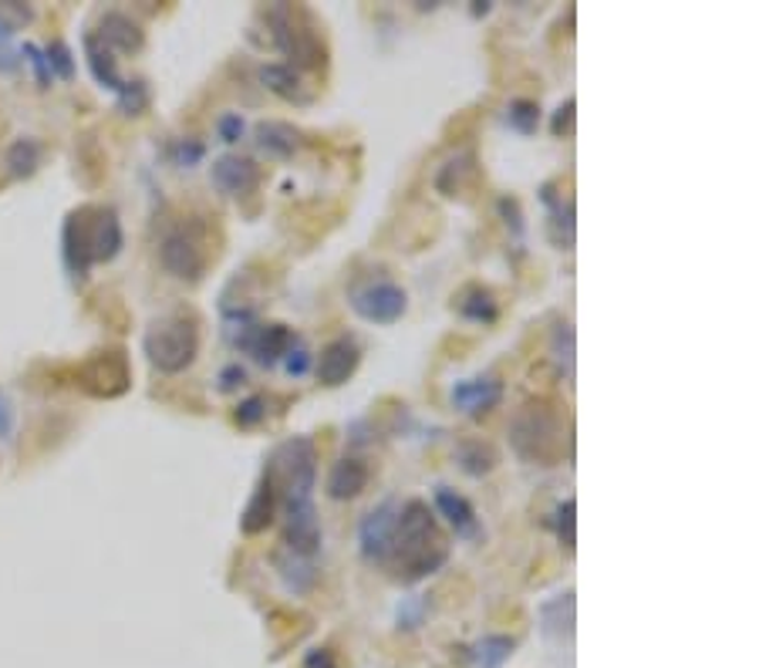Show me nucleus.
Instances as JSON below:
<instances>
[{
  "label": "nucleus",
  "instance_id": "2eb2a0df",
  "mask_svg": "<svg viewBox=\"0 0 759 668\" xmlns=\"http://www.w3.org/2000/svg\"><path fill=\"white\" fill-rule=\"evenodd\" d=\"M395 513H398V503L395 500H385L382 507H375L362 527H359V541H362V557L369 564H382V554L388 547V533H392V523H395Z\"/></svg>",
  "mask_w": 759,
  "mask_h": 668
},
{
  "label": "nucleus",
  "instance_id": "c9c22d12",
  "mask_svg": "<svg viewBox=\"0 0 759 668\" xmlns=\"http://www.w3.org/2000/svg\"><path fill=\"white\" fill-rule=\"evenodd\" d=\"M21 65V48H14V27L0 18V71H14Z\"/></svg>",
  "mask_w": 759,
  "mask_h": 668
},
{
  "label": "nucleus",
  "instance_id": "20e7f679",
  "mask_svg": "<svg viewBox=\"0 0 759 668\" xmlns=\"http://www.w3.org/2000/svg\"><path fill=\"white\" fill-rule=\"evenodd\" d=\"M267 27H271V37L277 44V52L291 61L287 68L294 71H325L328 65V44L321 27L315 24L304 8H291V4H274L271 11L263 14Z\"/></svg>",
  "mask_w": 759,
  "mask_h": 668
},
{
  "label": "nucleus",
  "instance_id": "ddd939ff",
  "mask_svg": "<svg viewBox=\"0 0 759 668\" xmlns=\"http://www.w3.org/2000/svg\"><path fill=\"white\" fill-rule=\"evenodd\" d=\"M359 362H362L359 341H354V338H335L318 359V382L328 385V388H338L354 372H359Z\"/></svg>",
  "mask_w": 759,
  "mask_h": 668
},
{
  "label": "nucleus",
  "instance_id": "aec40b11",
  "mask_svg": "<svg viewBox=\"0 0 759 668\" xmlns=\"http://www.w3.org/2000/svg\"><path fill=\"white\" fill-rule=\"evenodd\" d=\"M253 143H257V149L267 152V156L291 159V156L301 149V132H297L294 125H287V122L271 118V122H260V125H257Z\"/></svg>",
  "mask_w": 759,
  "mask_h": 668
},
{
  "label": "nucleus",
  "instance_id": "f3484780",
  "mask_svg": "<svg viewBox=\"0 0 759 668\" xmlns=\"http://www.w3.org/2000/svg\"><path fill=\"white\" fill-rule=\"evenodd\" d=\"M369 476H372V469L365 460H359V456L338 460L328 473V497L331 500H354L369 486Z\"/></svg>",
  "mask_w": 759,
  "mask_h": 668
},
{
  "label": "nucleus",
  "instance_id": "c756f323",
  "mask_svg": "<svg viewBox=\"0 0 759 668\" xmlns=\"http://www.w3.org/2000/svg\"><path fill=\"white\" fill-rule=\"evenodd\" d=\"M8 166H11V176H18V180H27V176H34L37 166H41V143L18 139L8 149Z\"/></svg>",
  "mask_w": 759,
  "mask_h": 668
},
{
  "label": "nucleus",
  "instance_id": "7c9ffc66",
  "mask_svg": "<svg viewBox=\"0 0 759 668\" xmlns=\"http://www.w3.org/2000/svg\"><path fill=\"white\" fill-rule=\"evenodd\" d=\"M507 122L510 128H517L520 136H533L541 125V105L533 102V99H517L510 109H507Z\"/></svg>",
  "mask_w": 759,
  "mask_h": 668
},
{
  "label": "nucleus",
  "instance_id": "4c0bfd02",
  "mask_svg": "<svg viewBox=\"0 0 759 668\" xmlns=\"http://www.w3.org/2000/svg\"><path fill=\"white\" fill-rule=\"evenodd\" d=\"M169 156H172V162H175V166L193 169V166L206 156V146H203V143H196V139H180V143H172Z\"/></svg>",
  "mask_w": 759,
  "mask_h": 668
},
{
  "label": "nucleus",
  "instance_id": "79ce46f5",
  "mask_svg": "<svg viewBox=\"0 0 759 668\" xmlns=\"http://www.w3.org/2000/svg\"><path fill=\"white\" fill-rule=\"evenodd\" d=\"M500 213H503V219H507V227L513 230V237L520 240V237H523V216H520V203H517V200H510V196H503V200H500Z\"/></svg>",
  "mask_w": 759,
  "mask_h": 668
},
{
  "label": "nucleus",
  "instance_id": "a18cd8bd",
  "mask_svg": "<svg viewBox=\"0 0 759 668\" xmlns=\"http://www.w3.org/2000/svg\"><path fill=\"white\" fill-rule=\"evenodd\" d=\"M570 122H574V99H567V102L557 109V115H554V122H551V132H554V136H564V132L570 128Z\"/></svg>",
  "mask_w": 759,
  "mask_h": 668
},
{
  "label": "nucleus",
  "instance_id": "37998d69",
  "mask_svg": "<svg viewBox=\"0 0 759 668\" xmlns=\"http://www.w3.org/2000/svg\"><path fill=\"white\" fill-rule=\"evenodd\" d=\"M247 382V372L240 365H227L219 372V392H237Z\"/></svg>",
  "mask_w": 759,
  "mask_h": 668
},
{
  "label": "nucleus",
  "instance_id": "c85d7f7f",
  "mask_svg": "<svg viewBox=\"0 0 759 668\" xmlns=\"http://www.w3.org/2000/svg\"><path fill=\"white\" fill-rule=\"evenodd\" d=\"M473 162H476V159H473L469 152H463V156H456V159L445 162V166H442V172H439V180H435L439 193L456 196V193L463 190V183L473 176Z\"/></svg>",
  "mask_w": 759,
  "mask_h": 668
},
{
  "label": "nucleus",
  "instance_id": "e433bc0d",
  "mask_svg": "<svg viewBox=\"0 0 759 668\" xmlns=\"http://www.w3.org/2000/svg\"><path fill=\"white\" fill-rule=\"evenodd\" d=\"M234 419H237V426H243V429H253V426H260V422L267 419V398H260V395H250L247 403H240V406H237Z\"/></svg>",
  "mask_w": 759,
  "mask_h": 668
},
{
  "label": "nucleus",
  "instance_id": "a19ab883",
  "mask_svg": "<svg viewBox=\"0 0 759 668\" xmlns=\"http://www.w3.org/2000/svg\"><path fill=\"white\" fill-rule=\"evenodd\" d=\"M426 618V598H412V601H401L398 608V629H419Z\"/></svg>",
  "mask_w": 759,
  "mask_h": 668
},
{
  "label": "nucleus",
  "instance_id": "9d476101",
  "mask_svg": "<svg viewBox=\"0 0 759 668\" xmlns=\"http://www.w3.org/2000/svg\"><path fill=\"white\" fill-rule=\"evenodd\" d=\"M284 517H287V530H284L287 554L310 561L321 551V523L315 503H291L284 507Z\"/></svg>",
  "mask_w": 759,
  "mask_h": 668
},
{
  "label": "nucleus",
  "instance_id": "f704fd0d",
  "mask_svg": "<svg viewBox=\"0 0 759 668\" xmlns=\"http://www.w3.org/2000/svg\"><path fill=\"white\" fill-rule=\"evenodd\" d=\"M21 58H27V61H31L34 78H37V88H52L55 75H52V68H48V58H44V48H37L34 41H27L24 48H21Z\"/></svg>",
  "mask_w": 759,
  "mask_h": 668
},
{
  "label": "nucleus",
  "instance_id": "58836bf2",
  "mask_svg": "<svg viewBox=\"0 0 759 668\" xmlns=\"http://www.w3.org/2000/svg\"><path fill=\"white\" fill-rule=\"evenodd\" d=\"M284 372L291 378H304L310 372V351L304 348V341H294L291 351L284 354Z\"/></svg>",
  "mask_w": 759,
  "mask_h": 668
},
{
  "label": "nucleus",
  "instance_id": "dca6fc26",
  "mask_svg": "<svg viewBox=\"0 0 759 668\" xmlns=\"http://www.w3.org/2000/svg\"><path fill=\"white\" fill-rule=\"evenodd\" d=\"M274 517H277V489H274L271 476L263 473L260 483H257V489H253L250 503L240 513V530L247 533V537H253V533H263L267 527H271Z\"/></svg>",
  "mask_w": 759,
  "mask_h": 668
},
{
  "label": "nucleus",
  "instance_id": "49530a36",
  "mask_svg": "<svg viewBox=\"0 0 759 668\" xmlns=\"http://www.w3.org/2000/svg\"><path fill=\"white\" fill-rule=\"evenodd\" d=\"M304 668H338L335 652L331 648H315V652L304 658Z\"/></svg>",
  "mask_w": 759,
  "mask_h": 668
},
{
  "label": "nucleus",
  "instance_id": "9b49d317",
  "mask_svg": "<svg viewBox=\"0 0 759 668\" xmlns=\"http://www.w3.org/2000/svg\"><path fill=\"white\" fill-rule=\"evenodd\" d=\"M209 180L219 193H227V196H247L260 186V166L247 156H219L213 159L209 166Z\"/></svg>",
  "mask_w": 759,
  "mask_h": 668
},
{
  "label": "nucleus",
  "instance_id": "6e6552de",
  "mask_svg": "<svg viewBox=\"0 0 759 668\" xmlns=\"http://www.w3.org/2000/svg\"><path fill=\"white\" fill-rule=\"evenodd\" d=\"M75 378H78V388L92 398H118L132 385V369H128L125 351L112 348V351H95L92 359L78 369Z\"/></svg>",
  "mask_w": 759,
  "mask_h": 668
},
{
  "label": "nucleus",
  "instance_id": "2f4dec72",
  "mask_svg": "<svg viewBox=\"0 0 759 668\" xmlns=\"http://www.w3.org/2000/svg\"><path fill=\"white\" fill-rule=\"evenodd\" d=\"M577 517V503L574 500H564L557 510H554V530H557V541L567 554H574V544H577V533H574V520Z\"/></svg>",
  "mask_w": 759,
  "mask_h": 668
},
{
  "label": "nucleus",
  "instance_id": "f8f14e48",
  "mask_svg": "<svg viewBox=\"0 0 759 668\" xmlns=\"http://www.w3.org/2000/svg\"><path fill=\"white\" fill-rule=\"evenodd\" d=\"M500 403H503V382L494 375H479V378H466L453 385V406L469 419L489 416Z\"/></svg>",
  "mask_w": 759,
  "mask_h": 668
},
{
  "label": "nucleus",
  "instance_id": "a878e982",
  "mask_svg": "<svg viewBox=\"0 0 759 668\" xmlns=\"http://www.w3.org/2000/svg\"><path fill=\"white\" fill-rule=\"evenodd\" d=\"M456 463H460V469L466 473V476H489L497 469V450L489 442H479V439H473V442H463L460 450H456Z\"/></svg>",
  "mask_w": 759,
  "mask_h": 668
},
{
  "label": "nucleus",
  "instance_id": "c03bdc74",
  "mask_svg": "<svg viewBox=\"0 0 759 668\" xmlns=\"http://www.w3.org/2000/svg\"><path fill=\"white\" fill-rule=\"evenodd\" d=\"M11 432H14V406L4 395V388H0V439H11Z\"/></svg>",
  "mask_w": 759,
  "mask_h": 668
},
{
  "label": "nucleus",
  "instance_id": "412c9836",
  "mask_svg": "<svg viewBox=\"0 0 759 668\" xmlns=\"http://www.w3.org/2000/svg\"><path fill=\"white\" fill-rule=\"evenodd\" d=\"M537 618H541V632H544L551 642L570 638V635H574V591L544 601V604L537 608Z\"/></svg>",
  "mask_w": 759,
  "mask_h": 668
},
{
  "label": "nucleus",
  "instance_id": "6ab92c4d",
  "mask_svg": "<svg viewBox=\"0 0 759 668\" xmlns=\"http://www.w3.org/2000/svg\"><path fill=\"white\" fill-rule=\"evenodd\" d=\"M84 61H88V71H92V78L102 88H109V92L122 95L125 88H128V81L118 75V65H115L112 52L105 48V44L95 34H84Z\"/></svg>",
  "mask_w": 759,
  "mask_h": 668
},
{
  "label": "nucleus",
  "instance_id": "423d86ee",
  "mask_svg": "<svg viewBox=\"0 0 759 668\" xmlns=\"http://www.w3.org/2000/svg\"><path fill=\"white\" fill-rule=\"evenodd\" d=\"M267 476H271L277 500L284 497V507L291 503H310V489H315L318 479V450L315 442L294 435L287 442H281L277 450L267 460Z\"/></svg>",
  "mask_w": 759,
  "mask_h": 668
},
{
  "label": "nucleus",
  "instance_id": "f03ea898",
  "mask_svg": "<svg viewBox=\"0 0 759 668\" xmlns=\"http://www.w3.org/2000/svg\"><path fill=\"white\" fill-rule=\"evenodd\" d=\"M125 234L122 219L112 206H78L68 213L61 230V253L75 284L88 281L95 263H109L122 253Z\"/></svg>",
  "mask_w": 759,
  "mask_h": 668
},
{
  "label": "nucleus",
  "instance_id": "5701e85b",
  "mask_svg": "<svg viewBox=\"0 0 759 668\" xmlns=\"http://www.w3.org/2000/svg\"><path fill=\"white\" fill-rule=\"evenodd\" d=\"M260 81H263L267 92L281 95L284 102H294V105H307L310 102V92H304L297 71H291L287 65H263L260 68Z\"/></svg>",
  "mask_w": 759,
  "mask_h": 668
},
{
  "label": "nucleus",
  "instance_id": "ea45409f",
  "mask_svg": "<svg viewBox=\"0 0 759 668\" xmlns=\"http://www.w3.org/2000/svg\"><path fill=\"white\" fill-rule=\"evenodd\" d=\"M216 132H219V139L223 143H240L243 139V132H247V122H243V115H237V112H227V115H219V122H216Z\"/></svg>",
  "mask_w": 759,
  "mask_h": 668
},
{
  "label": "nucleus",
  "instance_id": "a211bd4d",
  "mask_svg": "<svg viewBox=\"0 0 759 668\" xmlns=\"http://www.w3.org/2000/svg\"><path fill=\"white\" fill-rule=\"evenodd\" d=\"M435 507L445 520H450V527L460 533V537H466V541L479 537L476 507L463 494H456V489H450V486H435Z\"/></svg>",
  "mask_w": 759,
  "mask_h": 668
},
{
  "label": "nucleus",
  "instance_id": "7ed1b4c3",
  "mask_svg": "<svg viewBox=\"0 0 759 668\" xmlns=\"http://www.w3.org/2000/svg\"><path fill=\"white\" fill-rule=\"evenodd\" d=\"M510 445L530 466H557L567 453L564 416L551 398H530L510 419Z\"/></svg>",
  "mask_w": 759,
  "mask_h": 668
},
{
  "label": "nucleus",
  "instance_id": "4468645a",
  "mask_svg": "<svg viewBox=\"0 0 759 668\" xmlns=\"http://www.w3.org/2000/svg\"><path fill=\"white\" fill-rule=\"evenodd\" d=\"M95 37L105 44L109 52H122V55H139V52H143V44H146V31H143V24H139V21H132V18H128V14H122V11H109V14H102Z\"/></svg>",
  "mask_w": 759,
  "mask_h": 668
},
{
  "label": "nucleus",
  "instance_id": "72a5a7b5",
  "mask_svg": "<svg viewBox=\"0 0 759 668\" xmlns=\"http://www.w3.org/2000/svg\"><path fill=\"white\" fill-rule=\"evenodd\" d=\"M44 58H48V68H52V75H58V78H71V75H75L71 48H68L65 41H52L48 48H44Z\"/></svg>",
  "mask_w": 759,
  "mask_h": 668
},
{
  "label": "nucleus",
  "instance_id": "393cba45",
  "mask_svg": "<svg viewBox=\"0 0 759 668\" xmlns=\"http://www.w3.org/2000/svg\"><path fill=\"white\" fill-rule=\"evenodd\" d=\"M513 652H517V638H510V635H486L466 655H469L473 668H500L503 661H510Z\"/></svg>",
  "mask_w": 759,
  "mask_h": 668
},
{
  "label": "nucleus",
  "instance_id": "b1692460",
  "mask_svg": "<svg viewBox=\"0 0 759 668\" xmlns=\"http://www.w3.org/2000/svg\"><path fill=\"white\" fill-rule=\"evenodd\" d=\"M460 315L476 325H494L500 318V301L489 287H466L460 297Z\"/></svg>",
  "mask_w": 759,
  "mask_h": 668
},
{
  "label": "nucleus",
  "instance_id": "1a4fd4ad",
  "mask_svg": "<svg viewBox=\"0 0 759 668\" xmlns=\"http://www.w3.org/2000/svg\"><path fill=\"white\" fill-rule=\"evenodd\" d=\"M348 304H351L354 315L372 321V325H395L401 315H406L409 294L392 281H369V284L351 287Z\"/></svg>",
  "mask_w": 759,
  "mask_h": 668
},
{
  "label": "nucleus",
  "instance_id": "4be33fe9",
  "mask_svg": "<svg viewBox=\"0 0 759 668\" xmlns=\"http://www.w3.org/2000/svg\"><path fill=\"white\" fill-rule=\"evenodd\" d=\"M541 200H544L547 216H551V240H554V247L570 250L574 247V203L570 200L564 203V196L554 193V183H547L541 190Z\"/></svg>",
  "mask_w": 759,
  "mask_h": 668
},
{
  "label": "nucleus",
  "instance_id": "473e14b6",
  "mask_svg": "<svg viewBox=\"0 0 759 668\" xmlns=\"http://www.w3.org/2000/svg\"><path fill=\"white\" fill-rule=\"evenodd\" d=\"M118 109H122L125 115H143V112L149 109V84H146L143 78L128 81V88L118 95Z\"/></svg>",
  "mask_w": 759,
  "mask_h": 668
},
{
  "label": "nucleus",
  "instance_id": "0eeeda50",
  "mask_svg": "<svg viewBox=\"0 0 759 668\" xmlns=\"http://www.w3.org/2000/svg\"><path fill=\"white\" fill-rule=\"evenodd\" d=\"M213 253L216 250H209V227L200 219H186V223H180V227H172L159 247V260H162L166 271L180 281H190V284H196L206 274Z\"/></svg>",
  "mask_w": 759,
  "mask_h": 668
},
{
  "label": "nucleus",
  "instance_id": "bb28decb",
  "mask_svg": "<svg viewBox=\"0 0 759 668\" xmlns=\"http://www.w3.org/2000/svg\"><path fill=\"white\" fill-rule=\"evenodd\" d=\"M551 359L557 375L564 382H574V328L564 318H557L551 331Z\"/></svg>",
  "mask_w": 759,
  "mask_h": 668
},
{
  "label": "nucleus",
  "instance_id": "39448f33",
  "mask_svg": "<svg viewBox=\"0 0 759 668\" xmlns=\"http://www.w3.org/2000/svg\"><path fill=\"white\" fill-rule=\"evenodd\" d=\"M143 348H146V359L156 372L180 375L196 362V354H200V325L193 315H186V310H175V315L159 318L146 331Z\"/></svg>",
  "mask_w": 759,
  "mask_h": 668
},
{
  "label": "nucleus",
  "instance_id": "cd10ccee",
  "mask_svg": "<svg viewBox=\"0 0 759 668\" xmlns=\"http://www.w3.org/2000/svg\"><path fill=\"white\" fill-rule=\"evenodd\" d=\"M277 567H281L284 585H287L294 595H304V591H310V588H315V581H318V570H315V564H310V561H304V557L284 554V557L277 561Z\"/></svg>",
  "mask_w": 759,
  "mask_h": 668
},
{
  "label": "nucleus",
  "instance_id": "f257e3e1",
  "mask_svg": "<svg viewBox=\"0 0 759 668\" xmlns=\"http://www.w3.org/2000/svg\"><path fill=\"white\" fill-rule=\"evenodd\" d=\"M445 561H450V544H445L432 510L422 500L398 503L388 547L378 567H385L401 585H419L435 570H442Z\"/></svg>",
  "mask_w": 759,
  "mask_h": 668
}]
</instances>
